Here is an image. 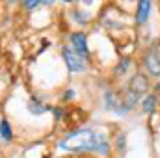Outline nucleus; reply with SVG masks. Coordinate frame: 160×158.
Segmentation results:
<instances>
[{
    "instance_id": "1",
    "label": "nucleus",
    "mask_w": 160,
    "mask_h": 158,
    "mask_svg": "<svg viewBox=\"0 0 160 158\" xmlns=\"http://www.w3.org/2000/svg\"><path fill=\"white\" fill-rule=\"evenodd\" d=\"M58 147L62 151H69V153H95L101 156H108L112 153V141L108 140V136L104 132H99L95 128H77L73 132H69L63 140L58 141Z\"/></svg>"
},
{
    "instance_id": "2",
    "label": "nucleus",
    "mask_w": 160,
    "mask_h": 158,
    "mask_svg": "<svg viewBox=\"0 0 160 158\" xmlns=\"http://www.w3.org/2000/svg\"><path fill=\"white\" fill-rule=\"evenodd\" d=\"M60 54H62V60L65 62V67H67L69 73H73V75H82V73H86L88 62L73 50L71 45H62Z\"/></svg>"
},
{
    "instance_id": "3",
    "label": "nucleus",
    "mask_w": 160,
    "mask_h": 158,
    "mask_svg": "<svg viewBox=\"0 0 160 158\" xmlns=\"http://www.w3.org/2000/svg\"><path fill=\"white\" fill-rule=\"evenodd\" d=\"M142 67L147 77L160 78V52L157 48L151 47L142 54Z\"/></svg>"
},
{
    "instance_id": "4",
    "label": "nucleus",
    "mask_w": 160,
    "mask_h": 158,
    "mask_svg": "<svg viewBox=\"0 0 160 158\" xmlns=\"http://www.w3.org/2000/svg\"><path fill=\"white\" fill-rule=\"evenodd\" d=\"M69 45L73 47V50L82 56L86 62H89L91 60V52H89V47H88V34L86 32H71V36H69Z\"/></svg>"
},
{
    "instance_id": "5",
    "label": "nucleus",
    "mask_w": 160,
    "mask_h": 158,
    "mask_svg": "<svg viewBox=\"0 0 160 158\" xmlns=\"http://www.w3.org/2000/svg\"><path fill=\"white\" fill-rule=\"evenodd\" d=\"M149 87H151V82H149V77L145 73H136L132 75L128 84H127V89H130L132 93H136L138 97H145L149 93Z\"/></svg>"
},
{
    "instance_id": "6",
    "label": "nucleus",
    "mask_w": 160,
    "mask_h": 158,
    "mask_svg": "<svg viewBox=\"0 0 160 158\" xmlns=\"http://www.w3.org/2000/svg\"><path fill=\"white\" fill-rule=\"evenodd\" d=\"M151 11H153V4L149 0H140L136 4V11H134V24L136 26L147 24V21L151 17Z\"/></svg>"
},
{
    "instance_id": "7",
    "label": "nucleus",
    "mask_w": 160,
    "mask_h": 158,
    "mask_svg": "<svg viewBox=\"0 0 160 158\" xmlns=\"http://www.w3.org/2000/svg\"><path fill=\"white\" fill-rule=\"evenodd\" d=\"M26 110H28L32 116H36V117H39V116L47 114V112H52L50 104H48V102H43L38 95H32V97L28 99V102H26Z\"/></svg>"
},
{
    "instance_id": "8",
    "label": "nucleus",
    "mask_w": 160,
    "mask_h": 158,
    "mask_svg": "<svg viewBox=\"0 0 160 158\" xmlns=\"http://www.w3.org/2000/svg\"><path fill=\"white\" fill-rule=\"evenodd\" d=\"M102 101H104V110L106 112H114L118 114L119 110V104H121V95L114 89H106L102 93Z\"/></svg>"
},
{
    "instance_id": "9",
    "label": "nucleus",
    "mask_w": 160,
    "mask_h": 158,
    "mask_svg": "<svg viewBox=\"0 0 160 158\" xmlns=\"http://www.w3.org/2000/svg\"><path fill=\"white\" fill-rule=\"evenodd\" d=\"M158 95L157 93H147L142 101H140V108H142V112L145 114V116H153L157 110H158Z\"/></svg>"
},
{
    "instance_id": "10",
    "label": "nucleus",
    "mask_w": 160,
    "mask_h": 158,
    "mask_svg": "<svg viewBox=\"0 0 160 158\" xmlns=\"http://www.w3.org/2000/svg\"><path fill=\"white\" fill-rule=\"evenodd\" d=\"M130 67H132V58H130V56H121V60L118 62V65L114 67V75H116V77H125Z\"/></svg>"
},
{
    "instance_id": "11",
    "label": "nucleus",
    "mask_w": 160,
    "mask_h": 158,
    "mask_svg": "<svg viewBox=\"0 0 160 158\" xmlns=\"http://www.w3.org/2000/svg\"><path fill=\"white\" fill-rule=\"evenodd\" d=\"M13 138H15V134H13V128H11L9 121L6 117H2L0 119V140L2 141H13Z\"/></svg>"
},
{
    "instance_id": "12",
    "label": "nucleus",
    "mask_w": 160,
    "mask_h": 158,
    "mask_svg": "<svg viewBox=\"0 0 160 158\" xmlns=\"http://www.w3.org/2000/svg\"><path fill=\"white\" fill-rule=\"evenodd\" d=\"M114 147H116L118 153H125V151H127V132H119V134L116 136Z\"/></svg>"
},
{
    "instance_id": "13",
    "label": "nucleus",
    "mask_w": 160,
    "mask_h": 158,
    "mask_svg": "<svg viewBox=\"0 0 160 158\" xmlns=\"http://www.w3.org/2000/svg\"><path fill=\"white\" fill-rule=\"evenodd\" d=\"M71 15H73V19H75L78 24H86V22L89 21V15H88L86 11H82V9H75Z\"/></svg>"
},
{
    "instance_id": "14",
    "label": "nucleus",
    "mask_w": 160,
    "mask_h": 158,
    "mask_svg": "<svg viewBox=\"0 0 160 158\" xmlns=\"http://www.w3.org/2000/svg\"><path fill=\"white\" fill-rule=\"evenodd\" d=\"M39 6H45V2H41V0H26V2H22V7L28 9V11H32V9H36Z\"/></svg>"
},
{
    "instance_id": "15",
    "label": "nucleus",
    "mask_w": 160,
    "mask_h": 158,
    "mask_svg": "<svg viewBox=\"0 0 160 158\" xmlns=\"http://www.w3.org/2000/svg\"><path fill=\"white\" fill-rule=\"evenodd\" d=\"M65 114H67V110H65L63 106H56V108H52V116H54V121H62V119L65 117Z\"/></svg>"
},
{
    "instance_id": "16",
    "label": "nucleus",
    "mask_w": 160,
    "mask_h": 158,
    "mask_svg": "<svg viewBox=\"0 0 160 158\" xmlns=\"http://www.w3.org/2000/svg\"><path fill=\"white\" fill-rule=\"evenodd\" d=\"M75 97H77V91L75 89H65L63 95H62V102H71Z\"/></svg>"
},
{
    "instance_id": "17",
    "label": "nucleus",
    "mask_w": 160,
    "mask_h": 158,
    "mask_svg": "<svg viewBox=\"0 0 160 158\" xmlns=\"http://www.w3.org/2000/svg\"><path fill=\"white\" fill-rule=\"evenodd\" d=\"M155 91H160V82L157 84V86H155Z\"/></svg>"
}]
</instances>
